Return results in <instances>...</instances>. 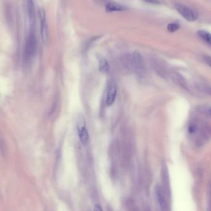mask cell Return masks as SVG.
<instances>
[{"mask_svg":"<svg viewBox=\"0 0 211 211\" xmlns=\"http://www.w3.org/2000/svg\"><path fill=\"white\" fill-rule=\"evenodd\" d=\"M37 50V40L35 34L33 30L28 34L26 40L25 46L23 55V61L25 66L31 65Z\"/></svg>","mask_w":211,"mask_h":211,"instance_id":"obj_1","label":"cell"},{"mask_svg":"<svg viewBox=\"0 0 211 211\" xmlns=\"http://www.w3.org/2000/svg\"><path fill=\"white\" fill-rule=\"evenodd\" d=\"M160 178L162 181V187L164 190L165 193L166 194L167 198L169 199V200H170L172 196L170 176L167 164L164 162H163L161 164Z\"/></svg>","mask_w":211,"mask_h":211,"instance_id":"obj_2","label":"cell"},{"mask_svg":"<svg viewBox=\"0 0 211 211\" xmlns=\"http://www.w3.org/2000/svg\"><path fill=\"white\" fill-rule=\"evenodd\" d=\"M175 8L181 16L187 21L194 22L198 19V14L185 5L176 4Z\"/></svg>","mask_w":211,"mask_h":211,"instance_id":"obj_3","label":"cell"},{"mask_svg":"<svg viewBox=\"0 0 211 211\" xmlns=\"http://www.w3.org/2000/svg\"><path fill=\"white\" fill-rule=\"evenodd\" d=\"M154 191L156 197L160 210L162 211H168L169 204L167 200H169V199L167 198L166 194L165 193L162 187L159 185H156L155 187Z\"/></svg>","mask_w":211,"mask_h":211,"instance_id":"obj_4","label":"cell"},{"mask_svg":"<svg viewBox=\"0 0 211 211\" xmlns=\"http://www.w3.org/2000/svg\"><path fill=\"white\" fill-rule=\"evenodd\" d=\"M39 17L40 19L41 38L43 43H45L47 42L48 38V30L46 20V15H45V12L43 9H40L39 10Z\"/></svg>","mask_w":211,"mask_h":211,"instance_id":"obj_5","label":"cell"},{"mask_svg":"<svg viewBox=\"0 0 211 211\" xmlns=\"http://www.w3.org/2000/svg\"><path fill=\"white\" fill-rule=\"evenodd\" d=\"M132 61L134 67L139 72L144 70V63L142 55L138 51H134L132 56Z\"/></svg>","mask_w":211,"mask_h":211,"instance_id":"obj_6","label":"cell"},{"mask_svg":"<svg viewBox=\"0 0 211 211\" xmlns=\"http://www.w3.org/2000/svg\"><path fill=\"white\" fill-rule=\"evenodd\" d=\"M117 93V89L115 83L110 82L108 86L106 94V104L107 106H110L116 99Z\"/></svg>","mask_w":211,"mask_h":211,"instance_id":"obj_7","label":"cell"},{"mask_svg":"<svg viewBox=\"0 0 211 211\" xmlns=\"http://www.w3.org/2000/svg\"><path fill=\"white\" fill-rule=\"evenodd\" d=\"M78 135H79V137L81 143L84 145H85L89 141V133L86 128V126L84 124V120L82 122H81V120L78 121Z\"/></svg>","mask_w":211,"mask_h":211,"instance_id":"obj_8","label":"cell"},{"mask_svg":"<svg viewBox=\"0 0 211 211\" xmlns=\"http://www.w3.org/2000/svg\"><path fill=\"white\" fill-rule=\"evenodd\" d=\"M171 77L173 80L179 86L185 89H188V83L186 79L183 77L182 75H181L178 72H172L171 73Z\"/></svg>","mask_w":211,"mask_h":211,"instance_id":"obj_9","label":"cell"},{"mask_svg":"<svg viewBox=\"0 0 211 211\" xmlns=\"http://www.w3.org/2000/svg\"><path fill=\"white\" fill-rule=\"evenodd\" d=\"M26 2H27V12H28V16L30 23H31V26L33 27L35 24V18L34 0H26Z\"/></svg>","mask_w":211,"mask_h":211,"instance_id":"obj_10","label":"cell"},{"mask_svg":"<svg viewBox=\"0 0 211 211\" xmlns=\"http://www.w3.org/2000/svg\"><path fill=\"white\" fill-rule=\"evenodd\" d=\"M153 67L156 72L162 77H166L168 75V70L163 63L158 61H154Z\"/></svg>","mask_w":211,"mask_h":211,"instance_id":"obj_11","label":"cell"},{"mask_svg":"<svg viewBox=\"0 0 211 211\" xmlns=\"http://www.w3.org/2000/svg\"><path fill=\"white\" fill-rule=\"evenodd\" d=\"M106 11L107 12H115V11H122L126 9V8L118 5V4H115V3H109L106 6Z\"/></svg>","mask_w":211,"mask_h":211,"instance_id":"obj_12","label":"cell"},{"mask_svg":"<svg viewBox=\"0 0 211 211\" xmlns=\"http://www.w3.org/2000/svg\"><path fill=\"white\" fill-rule=\"evenodd\" d=\"M99 70L103 72H107L109 70V64L107 59L102 58L99 61Z\"/></svg>","mask_w":211,"mask_h":211,"instance_id":"obj_13","label":"cell"},{"mask_svg":"<svg viewBox=\"0 0 211 211\" xmlns=\"http://www.w3.org/2000/svg\"><path fill=\"white\" fill-rule=\"evenodd\" d=\"M199 36L207 43L211 45V34L205 31H199L198 32Z\"/></svg>","mask_w":211,"mask_h":211,"instance_id":"obj_14","label":"cell"},{"mask_svg":"<svg viewBox=\"0 0 211 211\" xmlns=\"http://www.w3.org/2000/svg\"><path fill=\"white\" fill-rule=\"evenodd\" d=\"M197 87L201 92L211 96V86H210L204 83H199L197 85Z\"/></svg>","mask_w":211,"mask_h":211,"instance_id":"obj_15","label":"cell"},{"mask_svg":"<svg viewBox=\"0 0 211 211\" xmlns=\"http://www.w3.org/2000/svg\"><path fill=\"white\" fill-rule=\"evenodd\" d=\"M180 28V25L178 23H170L167 25V30L168 31L173 33L176 31H177L178 30H179Z\"/></svg>","mask_w":211,"mask_h":211,"instance_id":"obj_16","label":"cell"},{"mask_svg":"<svg viewBox=\"0 0 211 211\" xmlns=\"http://www.w3.org/2000/svg\"><path fill=\"white\" fill-rule=\"evenodd\" d=\"M203 59L206 64L211 68V57L209 56H204Z\"/></svg>","mask_w":211,"mask_h":211,"instance_id":"obj_17","label":"cell"},{"mask_svg":"<svg viewBox=\"0 0 211 211\" xmlns=\"http://www.w3.org/2000/svg\"><path fill=\"white\" fill-rule=\"evenodd\" d=\"M142 1L146 3L153 5H159L160 3L159 0H142Z\"/></svg>","mask_w":211,"mask_h":211,"instance_id":"obj_18","label":"cell"},{"mask_svg":"<svg viewBox=\"0 0 211 211\" xmlns=\"http://www.w3.org/2000/svg\"><path fill=\"white\" fill-rule=\"evenodd\" d=\"M94 211H103V210L102 209L101 206L100 204H95L94 209Z\"/></svg>","mask_w":211,"mask_h":211,"instance_id":"obj_19","label":"cell"},{"mask_svg":"<svg viewBox=\"0 0 211 211\" xmlns=\"http://www.w3.org/2000/svg\"><path fill=\"white\" fill-rule=\"evenodd\" d=\"M209 113L211 114V107H210V108L209 109Z\"/></svg>","mask_w":211,"mask_h":211,"instance_id":"obj_20","label":"cell"},{"mask_svg":"<svg viewBox=\"0 0 211 211\" xmlns=\"http://www.w3.org/2000/svg\"><path fill=\"white\" fill-rule=\"evenodd\" d=\"M146 211H151V210H150V209H147V210H146Z\"/></svg>","mask_w":211,"mask_h":211,"instance_id":"obj_21","label":"cell"}]
</instances>
